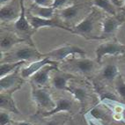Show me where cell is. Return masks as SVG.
<instances>
[{
  "mask_svg": "<svg viewBox=\"0 0 125 125\" xmlns=\"http://www.w3.org/2000/svg\"><path fill=\"white\" fill-rule=\"evenodd\" d=\"M125 51V46L119 42H108L101 43L99 45L96 49V61L97 62H101V60L104 56L107 55L109 56H115L120 55Z\"/></svg>",
  "mask_w": 125,
  "mask_h": 125,
  "instance_id": "6da1fadb",
  "label": "cell"
},
{
  "mask_svg": "<svg viewBox=\"0 0 125 125\" xmlns=\"http://www.w3.org/2000/svg\"><path fill=\"white\" fill-rule=\"evenodd\" d=\"M96 16L97 11L95 8H94L93 11L82 21H80L77 26L74 27V30H72V32L76 33V34H81L83 36L89 37V35H92L93 32H94V24H95V20H96Z\"/></svg>",
  "mask_w": 125,
  "mask_h": 125,
  "instance_id": "7a4b0ae2",
  "label": "cell"
},
{
  "mask_svg": "<svg viewBox=\"0 0 125 125\" xmlns=\"http://www.w3.org/2000/svg\"><path fill=\"white\" fill-rule=\"evenodd\" d=\"M42 55H40L35 49H33L28 46H25L18 49L17 50L11 54V56L7 58L8 61H14V62H18V61H38L40 57H42Z\"/></svg>",
  "mask_w": 125,
  "mask_h": 125,
  "instance_id": "3957f363",
  "label": "cell"
},
{
  "mask_svg": "<svg viewBox=\"0 0 125 125\" xmlns=\"http://www.w3.org/2000/svg\"><path fill=\"white\" fill-rule=\"evenodd\" d=\"M72 54H80V55H85V51L83 50L81 48L76 47V46H62L61 48H58L49 52V53L45 54L46 57L50 58L51 60H63L64 58L67 57L69 55Z\"/></svg>",
  "mask_w": 125,
  "mask_h": 125,
  "instance_id": "277c9868",
  "label": "cell"
},
{
  "mask_svg": "<svg viewBox=\"0 0 125 125\" xmlns=\"http://www.w3.org/2000/svg\"><path fill=\"white\" fill-rule=\"evenodd\" d=\"M123 21V19L117 18L116 16H110L104 19L101 26V38H105L114 34Z\"/></svg>",
  "mask_w": 125,
  "mask_h": 125,
  "instance_id": "5b68a950",
  "label": "cell"
},
{
  "mask_svg": "<svg viewBox=\"0 0 125 125\" xmlns=\"http://www.w3.org/2000/svg\"><path fill=\"white\" fill-rule=\"evenodd\" d=\"M28 21L31 25V27L34 29H38L43 27H59V28H63L66 29L68 31L72 32V30H70L67 27H64L62 25L59 24L56 20H53V19H43L37 17V16L32 15L28 18Z\"/></svg>",
  "mask_w": 125,
  "mask_h": 125,
  "instance_id": "8992f818",
  "label": "cell"
},
{
  "mask_svg": "<svg viewBox=\"0 0 125 125\" xmlns=\"http://www.w3.org/2000/svg\"><path fill=\"white\" fill-rule=\"evenodd\" d=\"M33 98L42 107H47L49 109L56 107V104L52 100L51 96L48 90L46 89H37L33 92Z\"/></svg>",
  "mask_w": 125,
  "mask_h": 125,
  "instance_id": "52a82bcc",
  "label": "cell"
},
{
  "mask_svg": "<svg viewBox=\"0 0 125 125\" xmlns=\"http://www.w3.org/2000/svg\"><path fill=\"white\" fill-rule=\"evenodd\" d=\"M47 64H54V62L51 61V59L49 57H45L42 60L34 61V62H32L31 64H29L28 66L22 69L20 75L22 78H29Z\"/></svg>",
  "mask_w": 125,
  "mask_h": 125,
  "instance_id": "ba28073f",
  "label": "cell"
},
{
  "mask_svg": "<svg viewBox=\"0 0 125 125\" xmlns=\"http://www.w3.org/2000/svg\"><path fill=\"white\" fill-rule=\"evenodd\" d=\"M20 16L14 23L15 28L20 32H28L31 29V25L29 23L28 19L26 18V11H25L24 0H20Z\"/></svg>",
  "mask_w": 125,
  "mask_h": 125,
  "instance_id": "9c48e42d",
  "label": "cell"
},
{
  "mask_svg": "<svg viewBox=\"0 0 125 125\" xmlns=\"http://www.w3.org/2000/svg\"><path fill=\"white\" fill-rule=\"evenodd\" d=\"M56 69V67L54 64L49 65V66H44L38 72L33 75V81L35 83L36 85H43L47 84L49 81V73L51 70Z\"/></svg>",
  "mask_w": 125,
  "mask_h": 125,
  "instance_id": "30bf717a",
  "label": "cell"
},
{
  "mask_svg": "<svg viewBox=\"0 0 125 125\" xmlns=\"http://www.w3.org/2000/svg\"><path fill=\"white\" fill-rule=\"evenodd\" d=\"M73 66L77 72L86 74L94 71L95 62L91 59H80V60L75 61Z\"/></svg>",
  "mask_w": 125,
  "mask_h": 125,
  "instance_id": "8fae6325",
  "label": "cell"
},
{
  "mask_svg": "<svg viewBox=\"0 0 125 125\" xmlns=\"http://www.w3.org/2000/svg\"><path fill=\"white\" fill-rule=\"evenodd\" d=\"M20 40L15 36V34H2L1 35V40H0V48L1 51H7L11 49L14 45L20 42Z\"/></svg>",
  "mask_w": 125,
  "mask_h": 125,
  "instance_id": "7c38bea8",
  "label": "cell"
},
{
  "mask_svg": "<svg viewBox=\"0 0 125 125\" xmlns=\"http://www.w3.org/2000/svg\"><path fill=\"white\" fill-rule=\"evenodd\" d=\"M72 103L71 101L67 100V99H64V98H62V99H59L57 101V102L56 103V107L53 108L52 110L49 112H46L43 114L44 116H49V115H52L54 114H56L58 112H61V111H71L72 110Z\"/></svg>",
  "mask_w": 125,
  "mask_h": 125,
  "instance_id": "4fadbf2b",
  "label": "cell"
},
{
  "mask_svg": "<svg viewBox=\"0 0 125 125\" xmlns=\"http://www.w3.org/2000/svg\"><path fill=\"white\" fill-rule=\"evenodd\" d=\"M93 3L95 6L106 11L110 16L117 15V11L115 7L116 5L111 0H93Z\"/></svg>",
  "mask_w": 125,
  "mask_h": 125,
  "instance_id": "5bb4252c",
  "label": "cell"
},
{
  "mask_svg": "<svg viewBox=\"0 0 125 125\" xmlns=\"http://www.w3.org/2000/svg\"><path fill=\"white\" fill-rule=\"evenodd\" d=\"M17 9L16 7L13 5H5L1 7V10H0V19H1V21L4 22V21H11V20H13L17 17Z\"/></svg>",
  "mask_w": 125,
  "mask_h": 125,
  "instance_id": "9a60e30c",
  "label": "cell"
},
{
  "mask_svg": "<svg viewBox=\"0 0 125 125\" xmlns=\"http://www.w3.org/2000/svg\"><path fill=\"white\" fill-rule=\"evenodd\" d=\"M55 9L52 6H40L35 5L33 8V13L34 16L43 19H53Z\"/></svg>",
  "mask_w": 125,
  "mask_h": 125,
  "instance_id": "2e32d148",
  "label": "cell"
},
{
  "mask_svg": "<svg viewBox=\"0 0 125 125\" xmlns=\"http://www.w3.org/2000/svg\"><path fill=\"white\" fill-rule=\"evenodd\" d=\"M79 12L78 5H71L69 7H65L60 11V17L65 20H72L76 19Z\"/></svg>",
  "mask_w": 125,
  "mask_h": 125,
  "instance_id": "e0dca14e",
  "label": "cell"
},
{
  "mask_svg": "<svg viewBox=\"0 0 125 125\" xmlns=\"http://www.w3.org/2000/svg\"><path fill=\"white\" fill-rule=\"evenodd\" d=\"M117 75H118V67L115 63H108L103 68L102 77L106 80H115L117 78Z\"/></svg>",
  "mask_w": 125,
  "mask_h": 125,
  "instance_id": "ac0fdd59",
  "label": "cell"
},
{
  "mask_svg": "<svg viewBox=\"0 0 125 125\" xmlns=\"http://www.w3.org/2000/svg\"><path fill=\"white\" fill-rule=\"evenodd\" d=\"M25 61H18V62H2L0 65V77H4L9 75L11 72H12L17 67L23 64Z\"/></svg>",
  "mask_w": 125,
  "mask_h": 125,
  "instance_id": "d6986e66",
  "label": "cell"
},
{
  "mask_svg": "<svg viewBox=\"0 0 125 125\" xmlns=\"http://www.w3.org/2000/svg\"><path fill=\"white\" fill-rule=\"evenodd\" d=\"M18 80L17 76H16V72L7 75V76L1 78L0 81V89L1 91H5V90L10 89L11 86H13Z\"/></svg>",
  "mask_w": 125,
  "mask_h": 125,
  "instance_id": "ffe728a7",
  "label": "cell"
},
{
  "mask_svg": "<svg viewBox=\"0 0 125 125\" xmlns=\"http://www.w3.org/2000/svg\"><path fill=\"white\" fill-rule=\"evenodd\" d=\"M72 77L71 75H62L56 76L53 78V85L57 90H66L69 89L67 87V82Z\"/></svg>",
  "mask_w": 125,
  "mask_h": 125,
  "instance_id": "44dd1931",
  "label": "cell"
},
{
  "mask_svg": "<svg viewBox=\"0 0 125 125\" xmlns=\"http://www.w3.org/2000/svg\"><path fill=\"white\" fill-rule=\"evenodd\" d=\"M70 90V92L73 94V96L75 97L76 100H78L79 102L83 103L85 102V101L86 100L87 97V93L85 91V89L84 88H81V87H76V88H73V89H68Z\"/></svg>",
  "mask_w": 125,
  "mask_h": 125,
  "instance_id": "7402d4cb",
  "label": "cell"
},
{
  "mask_svg": "<svg viewBox=\"0 0 125 125\" xmlns=\"http://www.w3.org/2000/svg\"><path fill=\"white\" fill-rule=\"evenodd\" d=\"M0 105H1V107H5L6 109H9L11 111H13L15 113L18 114L19 111L16 109L15 106L13 105V103H12V101H11V99L10 97L6 96V95H1L0 97Z\"/></svg>",
  "mask_w": 125,
  "mask_h": 125,
  "instance_id": "603a6c76",
  "label": "cell"
},
{
  "mask_svg": "<svg viewBox=\"0 0 125 125\" xmlns=\"http://www.w3.org/2000/svg\"><path fill=\"white\" fill-rule=\"evenodd\" d=\"M100 97H101V101H113V102H118L117 97L114 94H112V93H110L108 91H106V90H103L102 92L100 93Z\"/></svg>",
  "mask_w": 125,
  "mask_h": 125,
  "instance_id": "cb8c5ba5",
  "label": "cell"
},
{
  "mask_svg": "<svg viewBox=\"0 0 125 125\" xmlns=\"http://www.w3.org/2000/svg\"><path fill=\"white\" fill-rule=\"evenodd\" d=\"M116 91L118 93L119 96L125 101V82L122 78H119L116 81Z\"/></svg>",
  "mask_w": 125,
  "mask_h": 125,
  "instance_id": "d4e9b609",
  "label": "cell"
},
{
  "mask_svg": "<svg viewBox=\"0 0 125 125\" xmlns=\"http://www.w3.org/2000/svg\"><path fill=\"white\" fill-rule=\"evenodd\" d=\"M90 115L93 117L94 119H96V120H101V119L105 118V113L101 110L99 107H94L91 111L89 112Z\"/></svg>",
  "mask_w": 125,
  "mask_h": 125,
  "instance_id": "484cf974",
  "label": "cell"
},
{
  "mask_svg": "<svg viewBox=\"0 0 125 125\" xmlns=\"http://www.w3.org/2000/svg\"><path fill=\"white\" fill-rule=\"evenodd\" d=\"M10 115L6 112H1L0 113V124L6 125L10 123Z\"/></svg>",
  "mask_w": 125,
  "mask_h": 125,
  "instance_id": "4316f807",
  "label": "cell"
},
{
  "mask_svg": "<svg viewBox=\"0 0 125 125\" xmlns=\"http://www.w3.org/2000/svg\"><path fill=\"white\" fill-rule=\"evenodd\" d=\"M68 1H69V0H53L51 6L56 10V9H57V8H59V7L62 6V5H64Z\"/></svg>",
  "mask_w": 125,
  "mask_h": 125,
  "instance_id": "83f0119b",
  "label": "cell"
},
{
  "mask_svg": "<svg viewBox=\"0 0 125 125\" xmlns=\"http://www.w3.org/2000/svg\"><path fill=\"white\" fill-rule=\"evenodd\" d=\"M34 3L40 6H51L52 5L51 0H34Z\"/></svg>",
  "mask_w": 125,
  "mask_h": 125,
  "instance_id": "f1b7e54d",
  "label": "cell"
},
{
  "mask_svg": "<svg viewBox=\"0 0 125 125\" xmlns=\"http://www.w3.org/2000/svg\"><path fill=\"white\" fill-rule=\"evenodd\" d=\"M87 123H88V125H100L98 123L94 122V121L92 120V119H88V120H87Z\"/></svg>",
  "mask_w": 125,
  "mask_h": 125,
  "instance_id": "f546056e",
  "label": "cell"
},
{
  "mask_svg": "<svg viewBox=\"0 0 125 125\" xmlns=\"http://www.w3.org/2000/svg\"><path fill=\"white\" fill-rule=\"evenodd\" d=\"M45 125H58V123H56V121H50V122L47 123Z\"/></svg>",
  "mask_w": 125,
  "mask_h": 125,
  "instance_id": "4dcf8cb0",
  "label": "cell"
},
{
  "mask_svg": "<svg viewBox=\"0 0 125 125\" xmlns=\"http://www.w3.org/2000/svg\"><path fill=\"white\" fill-rule=\"evenodd\" d=\"M16 125H33L31 123H27V122H20V123H18Z\"/></svg>",
  "mask_w": 125,
  "mask_h": 125,
  "instance_id": "1f68e13d",
  "label": "cell"
},
{
  "mask_svg": "<svg viewBox=\"0 0 125 125\" xmlns=\"http://www.w3.org/2000/svg\"><path fill=\"white\" fill-rule=\"evenodd\" d=\"M9 1H10V0H0V3H1V5L3 6L4 5H6Z\"/></svg>",
  "mask_w": 125,
  "mask_h": 125,
  "instance_id": "d6a6232c",
  "label": "cell"
},
{
  "mask_svg": "<svg viewBox=\"0 0 125 125\" xmlns=\"http://www.w3.org/2000/svg\"><path fill=\"white\" fill-rule=\"evenodd\" d=\"M122 10H123V16H125V0H124V4H123V7H122Z\"/></svg>",
  "mask_w": 125,
  "mask_h": 125,
  "instance_id": "836d02e7",
  "label": "cell"
},
{
  "mask_svg": "<svg viewBox=\"0 0 125 125\" xmlns=\"http://www.w3.org/2000/svg\"><path fill=\"white\" fill-rule=\"evenodd\" d=\"M111 1L114 3L115 5H120V3H119V0H111Z\"/></svg>",
  "mask_w": 125,
  "mask_h": 125,
  "instance_id": "e575fe53",
  "label": "cell"
},
{
  "mask_svg": "<svg viewBox=\"0 0 125 125\" xmlns=\"http://www.w3.org/2000/svg\"><path fill=\"white\" fill-rule=\"evenodd\" d=\"M122 114H123V119L125 121V107H124V109H123V111Z\"/></svg>",
  "mask_w": 125,
  "mask_h": 125,
  "instance_id": "d590c367",
  "label": "cell"
},
{
  "mask_svg": "<svg viewBox=\"0 0 125 125\" xmlns=\"http://www.w3.org/2000/svg\"><path fill=\"white\" fill-rule=\"evenodd\" d=\"M71 125H75V124H74V123H72V124H71Z\"/></svg>",
  "mask_w": 125,
  "mask_h": 125,
  "instance_id": "8d00e7d4",
  "label": "cell"
}]
</instances>
